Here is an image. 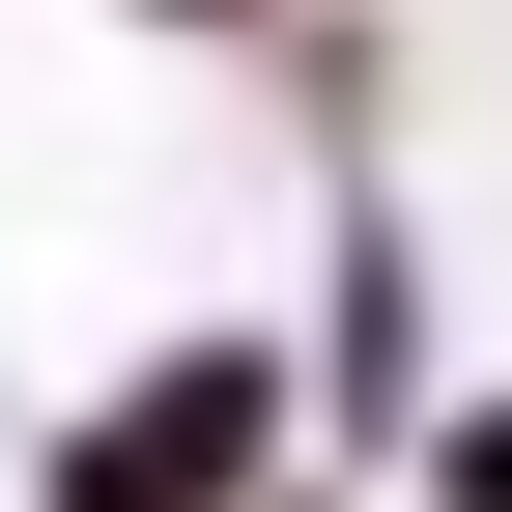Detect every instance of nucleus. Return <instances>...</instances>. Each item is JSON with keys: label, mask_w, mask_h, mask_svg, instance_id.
Masks as SVG:
<instances>
[{"label": "nucleus", "mask_w": 512, "mask_h": 512, "mask_svg": "<svg viewBox=\"0 0 512 512\" xmlns=\"http://www.w3.org/2000/svg\"><path fill=\"white\" fill-rule=\"evenodd\" d=\"M228 427H256V370H171V399H143V427H114V456H86V512H171V484L228 456Z\"/></svg>", "instance_id": "obj_1"}]
</instances>
